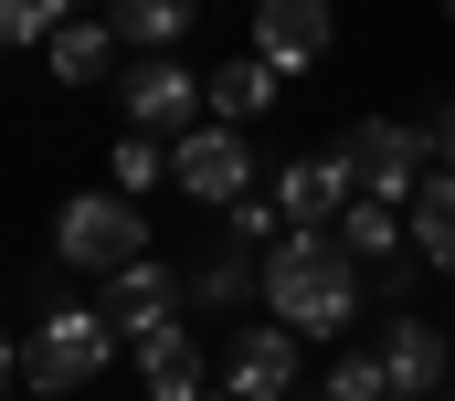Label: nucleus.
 I'll return each instance as SVG.
<instances>
[{
    "label": "nucleus",
    "instance_id": "nucleus-6",
    "mask_svg": "<svg viewBox=\"0 0 455 401\" xmlns=\"http://www.w3.org/2000/svg\"><path fill=\"white\" fill-rule=\"evenodd\" d=\"M116 106H127V127H138V138H191L212 96H202V75H191V64L148 53V64H116Z\"/></svg>",
    "mask_w": 455,
    "mask_h": 401
},
{
    "label": "nucleus",
    "instance_id": "nucleus-14",
    "mask_svg": "<svg viewBox=\"0 0 455 401\" xmlns=\"http://www.w3.org/2000/svg\"><path fill=\"white\" fill-rule=\"evenodd\" d=\"M339 243H349V264H360V275L413 264V222H403L392 200H349V211H339Z\"/></svg>",
    "mask_w": 455,
    "mask_h": 401
},
{
    "label": "nucleus",
    "instance_id": "nucleus-17",
    "mask_svg": "<svg viewBox=\"0 0 455 401\" xmlns=\"http://www.w3.org/2000/svg\"><path fill=\"white\" fill-rule=\"evenodd\" d=\"M138 370H148V401H212V381H202V338H191V327L148 338V349H138Z\"/></svg>",
    "mask_w": 455,
    "mask_h": 401
},
{
    "label": "nucleus",
    "instance_id": "nucleus-18",
    "mask_svg": "<svg viewBox=\"0 0 455 401\" xmlns=\"http://www.w3.org/2000/svg\"><path fill=\"white\" fill-rule=\"evenodd\" d=\"M403 222H413V254H424V264L455 286V180H445V169L413 191V211H403Z\"/></svg>",
    "mask_w": 455,
    "mask_h": 401
},
{
    "label": "nucleus",
    "instance_id": "nucleus-2",
    "mask_svg": "<svg viewBox=\"0 0 455 401\" xmlns=\"http://www.w3.org/2000/svg\"><path fill=\"white\" fill-rule=\"evenodd\" d=\"M107 359H116L107 306H85V296H43V306H32V338H21V370H32V391H85Z\"/></svg>",
    "mask_w": 455,
    "mask_h": 401
},
{
    "label": "nucleus",
    "instance_id": "nucleus-13",
    "mask_svg": "<svg viewBox=\"0 0 455 401\" xmlns=\"http://www.w3.org/2000/svg\"><path fill=\"white\" fill-rule=\"evenodd\" d=\"M180 286H191V306H212V317H233L243 296H265V254L223 232V243H212V254H202V264H191Z\"/></svg>",
    "mask_w": 455,
    "mask_h": 401
},
{
    "label": "nucleus",
    "instance_id": "nucleus-7",
    "mask_svg": "<svg viewBox=\"0 0 455 401\" xmlns=\"http://www.w3.org/2000/svg\"><path fill=\"white\" fill-rule=\"evenodd\" d=\"M297 381H307V338L286 317L233 327V349H223V391L233 401H297Z\"/></svg>",
    "mask_w": 455,
    "mask_h": 401
},
{
    "label": "nucleus",
    "instance_id": "nucleus-21",
    "mask_svg": "<svg viewBox=\"0 0 455 401\" xmlns=\"http://www.w3.org/2000/svg\"><path fill=\"white\" fill-rule=\"evenodd\" d=\"M148 180H170V138H116V191L138 200Z\"/></svg>",
    "mask_w": 455,
    "mask_h": 401
},
{
    "label": "nucleus",
    "instance_id": "nucleus-24",
    "mask_svg": "<svg viewBox=\"0 0 455 401\" xmlns=\"http://www.w3.org/2000/svg\"><path fill=\"white\" fill-rule=\"evenodd\" d=\"M445 21H455V0H445Z\"/></svg>",
    "mask_w": 455,
    "mask_h": 401
},
{
    "label": "nucleus",
    "instance_id": "nucleus-22",
    "mask_svg": "<svg viewBox=\"0 0 455 401\" xmlns=\"http://www.w3.org/2000/svg\"><path fill=\"white\" fill-rule=\"evenodd\" d=\"M424 148H435V169L455 180V96H445V106H424Z\"/></svg>",
    "mask_w": 455,
    "mask_h": 401
},
{
    "label": "nucleus",
    "instance_id": "nucleus-1",
    "mask_svg": "<svg viewBox=\"0 0 455 401\" xmlns=\"http://www.w3.org/2000/svg\"><path fill=\"white\" fill-rule=\"evenodd\" d=\"M371 306V275L349 264L339 232H286L265 254V317H286L297 338H349Z\"/></svg>",
    "mask_w": 455,
    "mask_h": 401
},
{
    "label": "nucleus",
    "instance_id": "nucleus-10",
    "mask_svg": "<svg viewBox=\"0 0 455 401\" xmlns=\"http://www.w3.org/2000/svg\"><path fill=\"white\" fill-rule=\"evenodd\" d=\"M180 306H191V286L159 264V254H138L127 275H107V327L127 338V349H148V338H170L180 327Z\"/></svg>",
    "mask_w": 455,
    "mask_h": 401
},
{
    "label": "nucleus",
    "instance_id": "nucleus-8",
    "mask_svg": "<svg viewBox=\"0 0 455 401\" xmlns=\"http://www.w3.org/2000/svg\"><path fill=\"white\" fill-rule=\"evenodd\" d=\"M265 200L286 211V232H339V211L360 200V169H349V148H318V159H286Z\"/></svg>",
    "mask_w": 455,
    "mask_h": 401
},
{
    "label": "nucleus",
    "instance_id": "nucleus-15",
    "mask_svg": "<svg viewBox=\"0 0 455 401\" xmlns=\"http://www.w3.org/2000/svg\"><path fill=\"white\" fill-rule=\"evenodd\" d=\"M202 21V0H107V32L138 53H180V32Z\"/></svg>",
    "mask_w": 455,
    "mask_h": 401
},
{
    "label": "nucleus",
    "instance_id": "nucleus-16",
    "mask_svg": "<svg viewBox=\"0 0 455 401\" xmlns=\"http://www.w3.org/2000/svg\"><path fill=\"white\" fill-rule=\"evenodd\" d=\"M43 64H53V85H107V75H116V32L75 11V21H64V32L43 43Z\"/></svg>",
    "mask_w": 455,
    "mask_h": 401
},
{
    "label": "nucleus",
    "instance_id": "nucleus-12",
    "mask_svg": "<svg viewBox=\"0 0 455 401\" xmlns=\"http://www.w3.org/2000/svg\"><path fill=\"white\" fill-rule=\"evenodd\" d=\"M202 96H212V116H223V127H254L265 106L286 96V75H275V64L243 43V53H223V64H202Z\"/></svg>",
    "mask_w": 455,
    "mask_h": 401
},
{
    "label": "nucleus",
    "instance_id": "nucleus-9",
    "mask_svg": "<svg viewBox=\"0 0 455 401\" xmlns=\"http://www.w3.org/2000/svg\"><path fill=\"white\" fill-rule=\"evenodd\" d=\"M381 381H392V401H445L455 391V349L435 317H381Z\"/></svg>",
    "mask_w": 455,
    "mask_h": 401
},
{
    "label": "nucleus",
    "instance_id": "nucleus-25",
    "mask_svg": "<svg viewBox=\"0 0 455 401\" xmlns=\"http://www.w3.org/2000/svg\"><path fill=\"white\" fill-rule=\"evenodd\" d=\"M445 401H455V391H445Z\"/></svg>",
    "mask_w": 455,
    "mask_h": 401
},
{
    "label": "nucleus",
    "instance_id": "nucleus-4",
    "mask_svg": "<svg viewBox=\"0 0 455 401\" xmlns=\"http://www.w3.org/2000/svg\"><path fill=\"white\" fill-rule=\"evenodd\" d=\"M339 148H349V169H360V200H392V211H413V191L435 180L424 116H360Z\"/></svg>",
    "mask_w": 455,
    "mask_h": 401
},
{
    "label": "nucleus",
    "instance_id": "nucleus-23",
    "mask_svg": "<svg viewBox=\"0 0 455 401\" xmlns=\"http://www.w3.org/2000/svg\"><path fill=\"white\" fill-rule=\"evenodd\" d=\"M11 370H21V338H11V327H0V391H11Z\"/></svg>",
    "mask_w": 455,
    "mask_h": 401
},
{
    "label": "nucleus",
    "instance_id": "nucleus-3",
    "mask_svg": "<svg viewBox=\"0 0 455 401\" xmlns=\"http://www.w3.org/2000/svg\"><path fill=\"white\" fill-rule=\"evenodd\" d=\"M53 254H64L75 275H127V264L148 254V211L127 191H75L64 222H53Z\"/></svg>",
    "mask_w": 455,
    "mask_h": 401
},
{
    "label": "nucleus",
    "instance_id": "nucleus-19",
    "mask_svg": "<svg viewBox=\"0 0 455 401\" xmlns=\"http://www.w3.org/2000/svg\"><path fill=\"white\" fill-rule=\"evenodd\" d=\"M318 401H392V381H381V359H371V349H339V359H329V381H318Z\"/></svg>",
    "mask_w": 455,
    "mask_h": 401
},
{
    "label": "nucleus",
    "instance_id": "nucleus-5",
    "mask_svg": "<svg viewBox=\"0 0 455 401\" xmlns=\"http://www.w3.org/2000/svg\"><path fill=\"white\" fill-rule=\"evenodd\" d=\"M170 180L180 200H202V211H233V200H254V138L243 127H191V138H170Z\"/></svg>",
    "mask_w": 455,
    "mask_h": 401
},
{
    "label": "nucleus",
    "instance_id": "nucleus-11",
    "mask_svg": "<svg viewBox=\"0 0 455 401\" xmlns=\"http://www.w3.org/2000/svg\"><path fill=\"white\" fill-rule=\"evenodd\" d=\"M329 32H339L329 0H254V53H265L275 75H307V64L329 53Z\"/></svg>",
    "mask_w": 455,
    "mask_h": 401
},
{
    "label": "nucleus",
    "instance_id": "nucleus-20",
    "mask_svg": "<svg viewBox=\"0 0 455 401\" xmlns=\"http://www.w3.org/2000/svg\"><path fill=\"white\" fill-rule=\"evenodd\" d=\"M75 21V0H0V43H53Z\"/></svg>",
    "mask_w": 455,
    "mask_h": 401
}]
</instances>
